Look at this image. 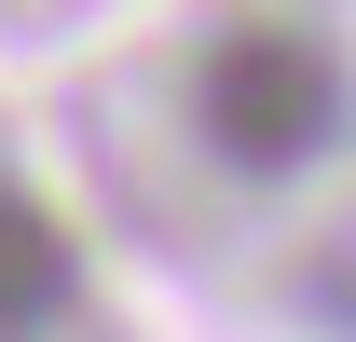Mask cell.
Segmentation results:
<instances>
[{
	"instance_id": "6da1fadb",
	"label": "cell",
	"mask_w": 356,
	"mask_h": 342,
	"mask_svg": "<svg viewBox=\"0 0 356 342\" xmlns=\"http://www.w3.org/2000/svg\"><path fill=\"white\" fill-rule=\"evenodd\" d=\"M343 124H356L343 42L302 28V14H247V28H220L206 69H192V137H206L233 178H261V192L274 178H315L343 151Z\"/></svg>"
},
{
	"instance_id": "7a4b0ae2",
	"label": "cell",
	"mask_w": 356,
	"mask_h": 342,
	"mask_svg": "<svg viewBox=\"0 0 356 342\" xmlns=\"http://www.w3.org/2000/svg\"><path fill=\"white\" fill-rule=\"evenodd\" d=\"M83 301V260H69V233H55L14 178H0V342H28V329H55Z\"/></svg>"
}]
</instances>
